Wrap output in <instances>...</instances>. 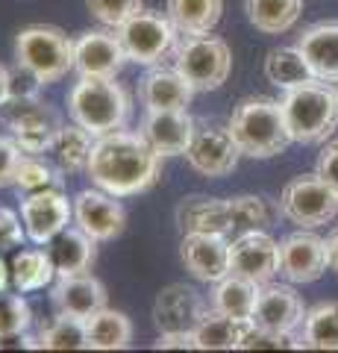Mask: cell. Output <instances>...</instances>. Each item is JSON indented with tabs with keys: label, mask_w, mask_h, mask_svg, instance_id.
I'll list each match as a JSON object with an SVG mask.
<instances>
[{
	"label": "cell",
	"mask_w": 338,
	"mask_h": 353,
	"mask_svg": "<svg viewBox=\"0 0 338 353\" xmlns=\"http://www.w3.org/2000/svg\"><path fill=\"white\" fill-rule=\"evenodd\" d=\"M162 157L147 145L141 132L115 130L94 139L89 157V180L115 197L141 194L159 180Z\"/></svg>",
	"instance_id": "1"
},
{
	"label": "cell",
	"mask_w": 338,
	"mask_h": 353,
	"mask_svg": "<svg viewBox=\"0 0 338 353\" xmlns=\"http://www.w3.org/2000/svg\"><path fill=\"white\" fill-rule=\"evenodd\" d=\"M226 127L250 159H271L291 145L282 101H271V97H244L233 109Z\"/></svg>",
	"instance_id": "2"
},
{
	"label": "cell",
	"mask_w": 338,
	"mask_h": 353,
	"mask_svg": "<svg viewBox=\"0 0 338 353\" xmlns=\"http://www.w3.org/2000/svg\"><path fill=\"white\" fill-rule=\"evenodd\" d=\"M129 94L115 77H80L68 92V112L92 136L124 130L129 121Z\"/></svg>",
	"instance_id": "3"
},
{
	"label": "cell",
	"mask_w": 338,
	"mask_h": 353,
	"mask_svg": "<svg viewBox=\"0 0 338 353\" xmlns=\"http://www.w3.org/2000/svg\"><path fill=\"white\" fill-rule=\"evenodd\" d=\"M282 112L291 132V141L318 145L338 127V88L326 80H312L282 94Z\"/></svg>",
	"instance_id": "4"
},
{
	"label": "cell",
	"mask_w": 338,
	"mask_h": 353,
	"mask_svg": "<svg viewBox=\"0 0 338 353\" xmlns=\"http://www.w3.org/2000/svg\"><path fill=\"white\" fill-rule=\"evenodd\" d=\"M15 62L36 85L62 80L74 71V39L50 24H30L15 36Z\"/></svg>",
	"instance_id": "5"
},
{
	"label": "cell",
	"mask_w": 338,
	"mask_h": 353,
	"mask_svg": "<svg viewBox=\"0 0 338 353\" xmlns=\"http://www.w3.org/2000/svg\"><path fill=\"white\" fill-rule=\"evenodd\" d=\"M173 68L194 85V92H212L226 83L233 71V50L230 44L209 32L185 36L173 50Z\"/></svg>",
	"instance_id": "6"
},
{
	"label": "cell",
	"mask_w": 338,
	"mask_h": 353,
	"mask_svg": "<svg viewBox=\"0 0 338 353\" xmlns=\"http://www.w3.org/2000/svg\"><path fill=\"white\" fill-rule=\"evenodd\" d=\"M0 118L24 153H47L53 132L62 124L59 115L47 103H41L32 88L12 92V97L0 106Z\"/></svg>",
	"instance_id": "7"
},
{
	"label": "cell",
	"mask_w": 338,
	"mask_h": 353,
	"mask_svg": "<svg viewBox=\"0 0 338 353\" xmlns=\"http://www.w3.org/2000/svg\"><path fill=\"white\" fill-rule=\"evenodd\" d=\"M279 209L300 230H318L338 215V192L318 174H303L282 185Z\"/></svg>",
	"instance_id": "8"
},
{
	"label": "cell",
	"mask_w": 338,
	"mask_h": 353,
	"mask_svg": "<svg viewBox=\"0 0 338 353\" xmlns=\"http://www.w3.org/2000/svg\"><path fill=\"white\" fill-rule=\"evenodd\" d=\"M177 36L180 30L173 27V21L162 12H150V9H141L124 27H118V39L124 44L127 59L138 65H159L162 59L173 57Z\"/></svg>",
	"instance_id": "9"
},
{
	"label": "cell",
	"mask_w": 338,
	"mask_h": 353,
	"mask_svg": "<svg viewBox=\"0 0 338 353\" xmlns=\"http://www.w3.org/2000/svg\"><path fill=\"white\" fill-rule=\"evenodd\" d=\"M182 157L200 176L215 180V176L233 174L238 159H242L244 153H242V148H238V141L230 132V127L203 124V127L194 130V139H191V145Z\"/></svg>",
	"instance_id": "10"
},
{
	"label": "cell",
	"mask_w": 338,
	"mask_h": 353,
	"mask_svg": "<svg viewBox=\"0 0 338 353\" xmlns=\"http://www.w3.org/2000/svg\"><path fill=\"white\" fill-rule=\"evenodd\" d=\"M21 218H24L30 241L47 245L53 236L62 233L74 221V201H68V194L59 185L56 189L32 192L24 194V201H21Z\"/></svg>",
	"instance_id": "11"
},
{
	"label": "cell",
	"mask_w": 338,
	"mask_h": 353,
	"mask_svg": "<svg viewBox=\"0 0 338 353\" xmlns=\"http://www.w3.org/2000/svg\"><path fill=\"white\" fill-rule=\"evenodd\" d=\"M230 271L259 285L271 283L279 274V245L265 230H244L230 241Z\"/></svg>",
	"instance_id": "12"
},
{
	"label": "cell",
	"mask_w": 338,
	"mask_h": 353,
	"mask_svg": "<svg viewBox=\"0 0 338 353\" xmlns=\"http://www.w3.org/2000/svg\"><path fill=\"white\" fill-rule=\"evenodd\" d=\"M74 224L94 241H112L124 233L127 209L115 194L103 189H85L74 197Z\"/></svg>",
	"instance_id": "13"
},
{
	"label": "cell",
	"mask_w": 338,
	"mask_h": 353,
	"mask_svg": "<svg viewBox=\"0 0 338 353\" xmlns=\"http://www.w3.org/2000/svg\"><path fill=\"white\" fill-rule=\"evenodd\" d=\"M124 62L127 53L118 30H85L74 39V71L80 77H115Z\"/></svg>",
	"instance_id": "14"
},
{
	"label": "cell",
	"mask_w": 338,
	"mask_h": 353,
	"mask_svg": "<svg viewBox=\"0 0 338 353\" xmlns=\"http://www.w3.org/2000/svg\"><path fill=\"white\" fill-rule=\"evenodd\" d=\"M180 259L200 283H218L230 274V239L221 233H182Z\"/></svg>",
	"instance_id": "15"
},
{
	"label": "cell",
	"mask_w": 338,
	"mask_h": 353,
	"mask_svg": "<svg viewBox=\"0 0 338 353\" xmlns=\"http://www.w3.org/2000/svg\"><path fill=\"white\" fill-rule=\"evenodd\" d=\"M326 268V239L315 236L312 230H300L279 241V274L288 283H315Z\"/></svg>",
	"instance_id": "16"
},
{
	"label": "cell",
	"mask_w": 338,
	"mask_h": 353,
	"mask_svg": "<svg viewBox=\"0 0 338 353\" xmlns=\"http://www.w3.org/2000/svg\"><path fill=\"white\" fill-rule=\"evenodd\" d=\"M209 309L212 306H206L191 285L171 283L154 301V324L159 333H194V327L203 321Z\"/></svg>",
	"instance_id": "17"
},
{
	"label": "cell",
	"mask_w": 338,
	"mask_h": 353,
	"mask_svg": "<svg viewBox=\"0 0 338 353\" xmlns=\"http://www.w3.org/2000/svg\"><path fill=\"white\" fill-rule=\"evenodd\" d=\"M194 130H198V124L189 115V109H147L138 132L165 159V157H182L189 150Z\"/></svg>",
	"instance_id": "18"
},
{
	"label": "cell",
	"mask_w": 338,
	"mask_h": 353,
	"mask_svg": "<svg viewBox=\"0 0 338 353\" xmlns=\"http://www.w3.org/2000/svg\"><path fill=\"white\" fill-rule=\"evenodd\" d=\"M303 318H306V306L291 285L265 283L259 289L253 327L268 330V333H294L303 324Z\"/></svg>",
	"instance_id": "19"
},
{
	"label": "cell",
	"mask_w": 338,
	"mask_h": 353,
	"mask_svg": "<svg viewBox=\"0 0 338 353\" xmlns=\"http://www.w3.org/2000/svg\"><path fill=\"white\" fill-rule=\"evenodd\" d=\"M106 285L94 277L92 271L71 274V277H56L50 289V301L56 312L74 315V318H92L97 309L106 306Z\"/></svg>",
	"instance_id": "20"
},
{
	"label": "cell",
	"mask_w": 338,
	"mask_h": 353,
	"mask_svg": "<svg viewBox=\"0 0 338 353\" xmlns=\"http://www.w3.org/2000/svg\"><path fill=\"white\" fill-rule=\"evenodd\" d=\"M194 94V85L177 68L154 65L138 80V101L145 109H189Z\"/></svg>",
	"instance_id": "21"
},
{
	"label": "cell",
	"mask_w": 338,
	"mask_h": 353,
	"mask_svg": "<svg viewBox=\"0 0 338 353\" xmlns=\"http://www.w3.org/2000/svg\"><path fill=\"white\" fill-rule=\"evenodd\" d=\"M47 253L53 259V268H56V277H71V274L92 271L97 259V241L74 224L47 241Z\"/></svg>",
	"instance_id": "22"
},
{
	"label": "cell",
	"mask_w": 338,
	"mask_h": 353,
	"mask_svg": "<svg viewBox=\"0 0 338 353\" xmlns=\"http://www.w3.org/2000/svg\"><path fill=\"white\" fill-rule=\"evenodd\" d=\"M177 224L182 233H221L230 236L233 212H230V197H189L177 206Z\"/></svg>",
	"instance_id": "23"
},
{
	"label": "cell",
	"mask_w": 338,
	"mask_h": 353,
	"mask_svg": "<svg viewBox=\"0 0 338 353\" xmlns=\"http://www.w3.org/2000/svg\"><path fill=\"white\" fill-rule=\"evenodd\" d=\"M297 48L309 59L318 80L338 83V21H321L300 32Z\"/></svg>",
	"instance_id": "24"
},
{
	"label": "cell",
	"mask_w": 338,
	"mask_h": 353,
	"mask_svg": "<svg viewBox=\"0 0 338 353\" xmlns=\"http://www.w3.org/2000/svg\"><path fill=\"white\" fill-rule=\"evenodd\" d=\"M94 139L85 127H80L77 121L74 124H59V130L53 132L50 148H47V159L56 165L62 174H77L89 168V157L94 148Z\"/></svg>",
	"instance_id": "25"
},
{
	"label": "cell",
	"mask_w": 338,
	"mask_h": 353,
	"mask_svg": "<svg viewBox=\"0 0 338 353\" xmlns=\"http://www.w3.org/2000/svg\"><path fill=\"white\" fill-rule=\"evenodd\" d=\"M262 285L253 280H244L238 274H226L224 280L215 283V289L209 294V306L221 315H230L235 321H253L256 301H259Z\"/></svg>",
	"instance_id": "26"
},
{
	"label": "cell",
	"mask_w": 338,
	"mask_h": 353,
	"mask_svg": "<svg viewBox=\"0 0 338 353\" xmlns=\"http://www.w3.org/2000/svg\"><path fill=\"white\" fill-rule=\"evenodd\" d=\"M250 324L253 321H235L230 315L209 309L203 321L194 327V350H238Z\"/></svg>",
	"instance_id": "27"
},
{
	"label": "cell",
	"mask_w": 338,
	"mask_h": 353,
	"mask_svg": "<svg viewBox=\"0 0 338 353\" xmlns=\"http://www.w3.org/2000/svg\"><path fill=\"white\" fill-rule=\"evenodd\" d=\"M92 350H127L133 345V321L118 309H97L92 318H85Z\"/></svg>",
	"instance_id": "28"
},
{
	"label": "cell",
	"mask_w": 338,
	"mask_h": 353,
	"mask_svg": "<svg viewBox=\"0 0 338 353\" xmlns=\"http://www.w3.org/2000/svg\"><path fill=\"white\" fill-rule=\"evenodd\" d=\"M265 77H268V83H274L277 88H282V92L318 80V74L312 71L309 59L303 57V50L297 44H294V48H274L271 50L265 57Z\"/></svg>",
	"instance_id": "29"
},
{
	"label": "cell",
	"mask_w": 338,
	"mask_h": 353,
	"mask_svg": "<svg viewBox=\"0 0 338 353\" xmlns=\"http://www.w3.org/2000/svg\"><path fill=\"white\" fill-rule=\"evenodd\" d=\"M244 12L259 32L279 36V32L297 24L303 12V0H244Z\"/></svg>",
	"instance_id": "30"
},
{
	"label": "cell",
	"mask_w": 338,
	"mask_h": 353,
	"mask_svg": "<svg viewBox=\"0 0 338 353\" xmlns=\"http://www.w3.org/2000/svg\"><path fill=\"white\" fill-rule=\"evenodd\" d=\"M224 0H168V18L182 36H200L212 32L221 21Z\"/></svg>",
	"instance_id": "31"
},
{
	"label": "cell",
	"mask_w": 338,
	"mask_h": 353,
	"mask_svg": "<svg viewBox=\"0 0 338 353\" xmlns=\"http://www.w3.org/2000/svg\"><path fill=\"white\" fill-rule=\"evenodd\" d=\"M300 347L309 350H338V301H326L309 309L300 324Z\"/></svg>",
	"instance_id": "32"
},
{
	"label": "cell",
	"mask_w": 338,
	"mask_h": 353,
	"mask_svg": "<svg viewBox=\"0 0 338 353\" xmlns=\"http://www.w3.org/2000/svg\"><path fill=\"white\" fill-rule=\"evenodd\" d=\"M9 271H12V285L18 292H39L56 280V268H53L47 248H27L15 253Z\"/></svg>",
	"instance_id": "33"
},
{
	"label": "cell",
	"mask_w": 338,
	"mask_h": 353,
	"mask_svg": "<svg viewBox=\"0 0 338 353\" xmlns=\"http://www.w3.org/2000/svg\"><path fill=\"white\" fill-rule=\"evenodd\" d=\"M39 350H92L89 345V330H85V318H74L56 312V318L39 330Z\"/></svg>",
	"instance_id": "34"
},
{
	"label": "cell",
	"mask_w": 338,
	"mask_h": 353,
	"mask_svg": "<svg viewBox=\"0 0 338 353\" xmlns=\"http://www.w3.org/2000/svg\"><path fill=\"white\" fill-rule=\"evenodd\" d=\"M230 212H233V224L238 230H265L282 215V209L279 203H271L265 197L238 194V197H230Z\"/></svg>",
	"instance_id": "35"
},
{
	"label": "cell",
	"mask_w": 338,
	"mask_h": 353,
	"mask_svg": "<svg viewBox=\"0 0 338 353\" xmlns=\"http://www.w3.org/2000/svg\"><path fill=\"white\" fill-rule=\"evenodd\" d=\"M59 174L62 171L50 159L41 157V153H24L12 185L21 194H32V192H41V189H56L59 180H62Z\"/></svg>",
	"instance_id": "36"
},
{
	"label": "cell",
	"mask_w": 338,
	"mask_h": 353,
	"mask_svg": "<svg viewBox=\"0 0 338 353\" xmlns=\"http://www.w3.org/2000/svg\"><path fill=\"white\" fill-rule=\"evenodd\" d=\"M32 324V309L21 294L0 292V341L24 336Z\"/></svg>",
	"instance_id": "37"
},
{
	"label": "cell",
	"mask_w": 338,
	"mask_h": 353,
	"mask_svg": "<svg viewBox=\"0 0 338 353\" xmlns=\"http://www.w3.org/2000/svg\"><path fill=\"white\" fill-rule=\"evenodd\" d=\"M85 6L94 21H101L109 30H118L145 9V0H85Z\"/></svg>",
	"instance_id": "38"
},
{
	"label": "cell",
	"mask_w": 338,
	"mask_h": 353,
	"mask_svg": "<svg viewBox=\"0 0 338 353\" xmlns=\"http://www.w3.org/2000/svg\"><path fill=\"white\" fill-rule=\"evenodd\" d=\"M27 227H24V218L18 212H12L9 206H0V250H12L21 248L27 241Z\"/></svg>",
	"instance_id": "39"
},
{
	"label": "cell",
	"mask_w": 338,
	"mask_h": 353,
	"mask_svg": "<svg viewBox=\"0 0 338 353\" xmlns=\"http://www.w3.org/2000/svg\"><path fill=\"white\" fill-rule=\"evenodd\" d=\"M24 159V150L12 136H0V189L15 183L18 165Z\"/></svg>",
	"instance_id": "40"
},
{
	"label": "cell",
	"mask_w": 338,
	"mask_h": 353,
	"mask_svg": "<svg viewBox=\"0 0 338 353\" xmlns=\"http://www.w3.org/2000/svg\"><path fill=\"white\" fill-rule=\"evenodd\" d=\"M315 174L326 180L338 192V139L330 141V145H324L321 157H318V165H315Z\"/></svg>",
	"instance_id": "41"
},
{
	"label": "cell",
	"mask_w": 338,
	"mask_h": 353,
	"mask_svg": "<svg viewBox=\"0 0 338 353\" xmlns=\"http://www.w3.org/2000/svg\"><path fill=\"white\" fill-rule=\"evenodd\" d=\"M156 350H194V333H159Z\"/></svg>",
	"instance_id": "42"
},
{
	"label": "cell",
	"mask_w": 338,
	"mask_h": 353,
	"mask_svg": "<svg viewBox=\"0 0 338 353\" xmlns=\"http://www.w3.org/2000/svg\"><path fill=\"white\" fill-rule=\"evenodd\" d=\"M12 85H15L12 74H9L6 65H0V106H3L9 97H12Z\"/></svg>",
	"instance_id": "43"
},
{
	"label": "cell",
	"mask_w": 338,
	"mask_h": 353,
	"mask_svg": "<svg viewBox=\"0 0 338 353\" xmlns=\"http://www.w3.org/2000/svg\"><path fill=\"white\" fill-rule=\"evenodd\" d=\"M326 259H330V268L338 274V227L326 236Z\"/></svg>",
	"instance_id": "44"
},
{
	"label": "cell",
	"mask_w": 338,
	"mask_h": 353,
	"mask_svg": "<svg viewBox=\"0 0 338 353\" xmlns=\"http://www.w3.org/2000/svg\"><path fill=\"white\" fill-rule=\"evenodd\" d=\"M9 280H12V271H9V265H6L3 259H0V292H6Z\"/></svg>",
	"instance_id": "45"
}]
</instances>
